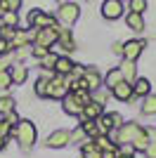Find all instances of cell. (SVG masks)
I'll return each instance as SVG.
<instances>
[{
    "mask_svg": "<svg viewBox=\"0 0 156 158\" xmlns=\"http://www.w3.org/2000/svg\"><path fill=\"white\" fill-rule=\"evenodd\" d=\"M57 35H59V26H57V24H54V26H50V28H36L33 45H40V47L52 50V45L57 43Z\"/></svg>",
    "mask_w": 156,
    "mask_h": 158,
    "instance_id": "8",
    "label": "cell"
},
{
    "mask_svg": "<svg viewBox=\"0 0 156 158\" xmlns=\"http://www.w3.org/2000/svg\"><path fill=\"white\" fill-rule=\"evenodd\" d=\"M132 94L135 99H144L147 94H151V80L144 76H137V80L132 83Z\"/></svg>",
    "mask_w": 156,
    "mask_h": 158,
    "instance_id": "16",
    "label": "cell"
},
{
    "mask_svg": "<svg viewBox=\"0 0 156 158\" xmlns=\"http://www.w3.org/2000/svg\"><path fill=\"white\" fill-rule=\"evenodd\" d=\"M128 7H130V12L144 14V10H147V0H128Z\"/></svg>",
    "mask_w": 156,
    "mask_h": 158,
    "instance_id": "34",
    "label": "cell"
},
{
    "mask_svg": "<svg viewBox=\"0 0 156 158\" xmlns=\"http://www.w3.org/2000/svg\"><path fill=\"white\" fill-rule=\"evenodd\" d=\"M140 113L142 116H156V94H147L142 99V104H140Z\"/></svg>",
    "mask_w": 156,
    "mask_h": 158,
    "instance_id": "25",
    "label": "cell"
},
{
    "mask_svg": "<svg viewBox=\"0 0 156 158\" xmlns=\"http://www.w3.org/2000/svg\"><path fill=\"white\" fill-rule=\"evenodd\" d=\"M76 50H78V43H76V38H73L71 28H62L59 26V35H57V43L52 45V52H57L59 57H69V54L76 52Z\"/></svg>",
    "mask_w": 156,
    "mask_h": 158,
    "instance_id": "3",
    "label": "cell"
},
{
    "mask_svg": "<svg viewBox=\"0 0 156 158\" xmlns=\"http://www.w3.org/2000/svg\"><path fill=\"white\" fill-rule=\"evenodd\" d=\"M97 130H99V135H111L114 132V123H111V118H109V113H104V116H99L97 120Z\"/></svg>",
    "mask_w": 156,
    "mask_h": 158,
    "instance_id": "29",
    "label": "cell"
},
{
    "mask_svg": "<svg viewBox=\"0 0 156 158\" xmlns=\"http://www.w3.org/2000/svg\"><path fill=\"white\" fill-rule=\"evenodd\" d=\"M14 33H17V28H12V26H0V38L5 40V43H10V40L14 38Z\"/></svg>",
    "mask_w": 156,
    "mask_h": 158,
    "instance_id": "37",
    "label": "cell"
},
{
    "mask_svg": "<svg viewBox=\"0 0 156 158\" xmlns=\"http://www.w3.org/2000/svg\"><path fill=\"white\" fill-rule=\"evenodd\" d=\"M85 142H88V135H85L83 130H80V125L76 127V130H71V144H85Z\"/></svg>",
    "mask_w": 156,
    "mask_h": 158,
    "instance_id": "33",
    "label": "cell"
},
{
    "mask_svg": "<svg viewBox=\"0 0 156 158\" xmlns=\"http://www.w3.org/2000/svg\"><path fill=\"white\" fill-rule=\"evenodd\" d=\"M99 14L106 21H118L125 14V2L123 0H104L102 7H99Z\"/></svg>",
    "mask_w": 156,
    "mask_h": 158,
    "instance_id": "5",
    "label": "cell"
},
{
    "mask_svg": "<svg viewBox=\"0 0 156 158\" xmlns=\"http://www.w3.org/2000/svg\"><path fill=\"white\" fill-rule=\"evenodd\" d=\"M54 19H57L59 26H73L78 19H80V5H76V2H64V5L57 7V12H54Z\"/></svg>",
    "mask_w": 156,
    "mask_h": 158,
    "instance_id": "4",
    "label": "cell"
},
{
    "mask_svg": "<svg viewBox=\"0 0 156 158\" xmlns=\"http://www.w3.org/2000/svg\"><path fill=\"white\" fill-rule=\"evenodd\" d=\"M85 2H90V0H85Z\"/></svg>",
    "mask_w": 156,
    "mask_h": 158,
    "instance_id": "46",
    "label": "cell"
},
{
    "mask_svg": "<svg viewBox=\"0 0 156 158\" xmlns=\"http://www.w3.org/2000/svg\"><path fill=\"white\" fill-rule=\"evenodd\" d=\"M7 73H10V78H12V85H24L26 78H28V69H26V64H17V61L7 69Z\"/></svg>",
    "mask_w": 156,
    "mask_h": 158,
    "instance_id": "15",
    "label": "cell"
},
{
    "mask_svg": "<svg viewBox=\"0 0 156 158\" xmlns=\"http://www.w3.org/2000/svg\"><path fill=\"white\" fill-rule=\"evenodd\" d=\"M17 24H19V12H2L0 14V26L17 28Z\"/></svg>",
    "mask_w": 156,
    "mask_h": 158,
    "instance_id": "30",
    "label": "cell"
},
{
    "mask_svg": "<svg viewBox=\"0 0 156 158\" xmlns=\"http://www.w3.org/2000/svg\"><path fill=\"white\" fill-rule=\"evenodd\" d=\"M62 111H64L66 116H76V118H80V116H83V104L69 92L64 99H62Z\"/></svg>",
    "mask_w": 156,
    "mask_h": 158,
    "instance_id": "13",
    "label": "cell"
},
{
    "mask_svg": "<svg viewBox=\"0 0 156 158\" xmlns=\"http://www.w3.org/2000/svg\"><path fill=\"white\" fill-rule=\"evenodd\" d=\"M14 139H17V144H19V149L24 153H31L33 146H36V142H38V130H36V125H33V120L28 118H21L19 125L14 127Z\"/></svg>",
    "mask_w": 156,
    "mask_h": 158,
    "instance_id": "1",
    "label": "cell"
},
{
    "mask_svg": "<svg viewBox=\"0 0 156 158\" xmlns=\"http://www.w3.org/2000/svg\"><path fill=\"white\" fill-rule=\"evenodd\" d=\"M2 118H5L12 127H17V125H19V120H21V116H19L17 111H12V113H7V116H2Z\"/></svg>",
    "mask_w": 156,
    "mask_h": 158,
    "instance_id": "40",
    "label": "cell"
},
{
    "mask_svg": "<svg viewBox=\"0 0 156 158\" xmlns=\"http://www.w3.org/2000/svg\"><path fill=\"white\" fill-rule=\"evenodd\" d=\"M144 156H147V158H156V142H151V144L147 146V151H144Z\"/></svg>",
    "mask_w": 156,
    "mask_h": 158,
    "instance_id": "41",
    "label": "cell"
},
{
    "mask_svg": "<svg viewBox=\"0 0 156 158\" xmlns=\"http://www.w3.org/2000/svg\"><path fill=\"white\" fill-rule=\"evenodd\" d=\"M54 73H40V78L36 80V85H33V92L38 99H50V78Z\"/></svg>",
    "mask_w": 156,
    "mask_h": 158,
    "instance_id": "14",
    "label": "cell"
},
{
    "mask_svg": "<svg viewBox=\"0 0 156 158\" xmlns=\"http://www.w3.org/2000/svg\"><path fill=\"white\" fill-rule=\"evenodd\" d=\"M106 113H109L111 123H114V130H116V127H121V125H123V123H125V118H123V116H121V113H118V111H106Z\"/></svg>",
    "mask_w": 156,
    "mask_h": 158,
    "instance_id": "38",
    "label": "cell"
},
{
    "mask_svg": "<svg viewBox=\"0 0 156 158\" xmlns=\"http://www.w3.org/2000/svg\"><path fill=\"white\" fill-rule=\"evenodd\" d=\"M57 59H59V54L57 52H47L43 59L38 61V66H40V73H54V64H57Z\"/></svg>",
    "mask_w": 156,
    "mask_h": 158,
    "instance_id": "23",
    "label": "cell"
},
{
    "mask_svg": "<svg viewBox=\"0 0 156 158\" xmlns=\"http://www.w3.org/2000/svg\"><path fill=\"white\" fill-rule=\"evenodd\" d=\"M21 0H0V10L2 12H19Z\"/></svg>",
    "mask_w": 156,
    "mask_h": 158,
    "instance_id": "32",
    "label": "cell"
},
{
    "mask_svg": "<svg viewBox=\"0 0 156 158\" xmlns=\"http://www.w3.org/2000/svg\"><path fill=\"white\" fill-rule=\"evenodd\" d=\"M83 83H85V87H88L90 92H95V90H99V87H102V83H104V73L99 71L97 66L88 64V66H85V73H83Z\"/></svg>",
    "mask_w": 156,
    "mask_h": 158,
    "instance_id": "11",
    "label": "cell"
},
{
    "mask_svg": "<svg viewBox=\"0 0 156 158\" xmlns=\"http://www.w3.org/2000/svg\"><path fill=\"white\" fill-rule=\"evenodd\" d=\"M118 71L123 76L125 83H135L137 80V61H130V59H123L118 64Z\"/></svg>",
    "mask_w": 156,
    "mask_h": 158,
    "instance_id": "18",
    "label": "cell"
},
{
    "mask_svg": "<svg viewBox=\"0 0 156 158\" xmlns=\"http://www.w3.org/2000/svg\"><path fill=\"white\" fill-rule=\"evenodd\" d=\"M0 14H2V10H0Z\"/></svg>",
    "mask_w": 156,
    "mask_h": 158,
    "instance_id": "47",
    "label": "cell"
},
{
    "mask_svg": "<svg viewBox=\"0 0 156 158\" xmlns=\"http://www.w3.org/2000/svg\"><path fill=\"white\" fill-rule=\"evenodd\" d=\"M73 66H76V61H73L71 57H59L57 64H54V73H57V76H71Z\"/></svg>",
    "mask_w": 156,
    "mask_h": 158,
    "instance_id": "21",
    "label": "cell"
},
{
    "mask_svg": "<svg viewBox=\"0 0 156 158\" xmlns=\"http://www.w3.org/2000/svg\"><path fill=\"white\" fill-rule=\"evenodd\" d=\"M154 130H156V127H154Z\"/></svg>",
    "mask_w": 156,
    "mask_h": 158,
    "instance_id": "49",
    "label": "cell"
},
{
    "mask_svg": "<svg viewBox=\"0 0 156 158\" xmlns=\"http://www.w3.org/2000/svg\"><path fill=\"white\" fill-rule=\"evenodd\" d=\"M57 2H59V5H64V2H69V0H57Z\"/></svg>",
    "mask_w": 156,
    "mask_h": 158,
    "instance_id": "45",
    "label": "cell"
},
{
    "mask_svg": "<svg viewBox=\"0 0 156 158\" xmlns=\"http://www.w3.org/2000/svg\"><path fill=\"white\" fill-rule=\"evenodd\" d=\"M69 94V76H52L50 78V99L54 102H62V99Z\"/></svg>",
    "mask_w": 156,
    "mask_h": 158,
    "instance_id": "9",
    "label": "cell"
},
{
    "mask_svg": "<svg viewBox=\"0 0 156 158\" xmlns=\"http://www.w3.org/2000/svg\"><path fill=\"white\" fill-rule=\"evenodd\" d=\"M10 87H14L12 85V78H10V73H7V71H2V73H0V92L5 94Z\"/></svg>",
    "mask_w": 156,
    "mask_h": 158,
    "instance_id": "35",
    "label": "cell"
},
{
    "mask_svg": "<svg viewBox=\"0 0 156 158\" xmlns=\"http://www.w3.org/2000/svg\"><path fill=\"white\" fill-rule=\"evenodd\" d=\"M50 52V50H47V47H40V45H31V57H36V59H43V57H45V54Z\"/></svg>",
    "mask_w": 156,
    "mask_h": 158,
    "instance_id": "39",
    "label": "cell"
},
{
    "mask_svg": "<svg viewBox=\"0 0 156 158\" xmlns=\"http://www.w3.org/2000/svg\"><path fill=\"white\" fill-rule=\"evenodd\" d=\"M121 80H123V76H121V71H118V66H114V69H109V71L104 73V83L102 85L106 87V90H114Z\"/></svg>",
    "mask_w": 156,
    "mask_h": 158,
    "instance_id": "22",
    "label": "cell"
},
{
    "mask_svg": "<svg viewBox=\"0 0 156 158\" xmlns=\"http://www.w3.org/2000/svg\"><path fill=\"white\" fill-rule=\"evenodd\" d=\"M92 142L97 144V149H99L102 153H104V151H116V144H114V139H111L109 135H97Z\"/></svg>",
    "mask_w": 156,
    "mask_h": 158,
    "instance_id": "27",
    "label": "cell"
},
{
    "mask_svg": "<svg viewBox=\"0 0 156 158\" xmlns=\"http://www.w3.org/2000/svg\"><path fill=\"white\" fill-rule=\"evenodd\" d=\"M57 24L54 19V14L45 12V10H38V7H33L31 12H28V26L31 28H50Z\"/></svg>",
    "mask_w": 156,
    "mask_h": 158,
    "instance_id": "6",
    "label": "cell"
},
{
    "mask_svg": "<svg viewBox=\"0 0 156 158\" xmlns=\"http://www.w3.org/2000/svg\"><path fill=\"white\" fill-rule=\"evenodd\" d=\"M132 97H135V94H132V83H125V80H121V83L111 90V99H116L121 104H130Z\"/></svg>",
    "mask_w": 156,
    "mask_h": 158,
    "instance_id": "12",
    "label": "cell"
},
{
    "mask_svg": "<svg viewBox=\"0 0 156 158\" xmlns=\"http://www.w3.org/2000/svg\"><path fill=\"white\" fill-rule=\"evenodd\" d=\"M7 139H10V137L0 135V151H5V149H7Z\"/></svg>",
    "mask_w": 156,
    "mask_h": 158,
    "instance_id": "43",
    "label": "cell"
},
{
    "mask_svg": "<svg viewBox=\"0 0 156 158\" xmlns=\"http://www.w3.org/2000/svg\"><path fill=\"white\" fill-rule=\"evenodd\" d=\"M12 111H17V99L10 92L0 94V116H7V113H12Z\"/></svg>",
    "mask_w": 156,
    "mask_h": 158,
    "instance_id": "24",
    "label": "cell"
},
{
    "mask_svg": "<svg viewBox=\"0 0 156 158\" xmlns=\"http://www.w3.org/2000/svg\"><path fill=\"white\" fill-rule=\"evenodd\" d=\"M116 153H118V149H116ZM116 158H137V156H135V153H118Z\"/></svg>",
    "mask_w": 156,
    "mask_h": 158,
    "instance_id": "44",
    "label": "cell"
},
{
    "mask_svg": "<svg viewBox=\"0 0 156 158\" xmlns=\"http://www.w3.org/2000/svg\"><path fill=\"white\" fill-rule=\"evenodd\" d=\"M12 64H14V54H12V52L0 54V73H2V71H7V69H10Z\"/></svg>",
    "mask_w": 156,
    "mask_h": 158,
    "instance_id": "36",
    "label": "cell"
},
{
    "mask_svg": "<svg viewBox=\"0 0 156 158\" xmlns=\"http://www.w3.org/2000/svg\"><path fill=\"white\" fill-rule=\"evenodd\" d=\"M123 2H128V0H123Z\"/></svg>",
    "mask_w": 156,
    "mask_h": 158,
    "instance_id": "48",
    "label": "cell"
},
{
    "mask_svg": "<svg viewBox=\"0 0 156 158\" xmlns=\"http://www.w3.org/2000/svg\"><path fill=\"white\" fill-rule=\"evenodd\" d=\"M125 24H128L130 31H135V33H142L144 28H147L144 17H142V14H137V12H128V14H125Z\"/></svg>",
    "mask_w": 156,
    "mask_h": 158,
    "instance_id": "20",
    "label": "cell"
},
{
    "mask_svg": "<svg viewBox=\"0 0 156 158\" xmlns=\"http://www.w3.org/2000/svg\"><path fill=\"white\" fill-rule=\"evenodd\" d=\"M69 144H71V130H64V127L47 135L45 142H43V146H47V149H66Z\"/></svg>",
    "mask_w": 156,
    "mask_h": 158,
    "instance_id": "7",
    "label": "cell"
},
{
    "mask_svg": "<svg viewBox=\"0 0 156 158\" xmlns=\"http://www.w3.org/2000/svg\"><path fill=\"white\" fill-rule=\"evenodd\" d=\"M142 130H144L142 123H137V120H125L123 125L116 127L109 137L114 139V144H116V146H123V144H132V139H135Z\"/></svg>",
    "mask_w": 156,
    "mask_h": 158,
    "instance_id": "2",
    "label": "cell"
},
{
    "mask_svg": "<svg viewBox=\"0 0 156 158\" xmlns=\"http://www.w3.org/2000/svg\"><path fill=\"white\" fill-rule=\"evenodd\" d=\"M144 47H147V40H144V38H132V40H125V43H123V59L137 61L140 57H142Z\"/></svg>",
    "mask_w": 156,
    "mask_h": 158,
    "instance_id": "10",
    "label": "cell"
},
{
    "mask_svg": "<svg viewBox=\"0 0 156 158\" xmlns=\"http://www.w3.org/2000/svg\"><path fill=\"white\" fill-rule=\"evenodd\" d=\"M151 142H154V139H151L149 130L144 127V130L140 132V135H137L135 139H132V149H135V153H144V151H147V146H149Z\"/></svg>",
    "mask_w": 156,
    "mask_h": 158,
    "instance_id": "19",
    "label": "cell"
},
{
    "mask_svg": "<svg viewBox=\"0 0 156 158\" xmlns=\"http://www.w3.org/2000/svg\"><path fill=\"white\" fill-rule=\"evenodd\" d=\"M111 52L118 54V57H123V43H114V45H111Z\"/></svg>",
    "mask_w": 156,
    "mask_h": 158,
    "instance_id": "42",
    "label": "cell"
},
{
    "mask_svg": "<svg viewBox=\"0 0 156 158\" xmlns=\"http://www.w3.org/2000/svg\"><path fill=\"white\" fill-rule=\"evenodd\" d=\"M80 130H83L85 135H88V139H95V137L99 135L97 123H95V120H83V123H80Z\"/></svg>",
    "mask_w": 156,
    "mask_h": 158,
    "instance_id": "31",
    "label": "cell"
},
{
    "mask_svg": "<svg viewBox=\"0 0 156 158\" xmlns=\"http://www.w3.org/2000/svg\"><path fill=\"white\" fill-rule=\"evenodd\" d=\"M104 113H106V111H104V106L90 99L88 104H83V116H80V118H83V120H97L99 116H104Z\"/></svg>",
    "mask_w": 156,
    "mask_h": 158,
    "instance_id": "17",
    "label": "cell"
},
{
    "mask_svg": "<svg viewBox=\"0 0 156 158\" xmlns=\"http://www.w3.org/2000/svg\"><path fill=\"white\" fill-rule=\"evenodd\" d=\"M80 158H102V151L92 139H88L85 144H80Z\"/></svg>",
    "mask_w": 156,
    "mask_h": 158,
    "instance_id": "26",
    "label": "cell"
},
{
    "mask_svg": "<svg viewBox=\"0 0 156 158\" xmlns=\"http://www.w3.org/2000/svg\"><path fill=\"white\" fill-rule=\"evenodd\" d=\"M90 99L92 102H97V104H102V106H106L109 104V99H111V90H106V87H99V90H95V92H90Z\"/></svg>",
    "mask_w": 156,
    "mask_h": 158,
    "instance_id": "28",
    "label": "cell"
}]
</instances>
